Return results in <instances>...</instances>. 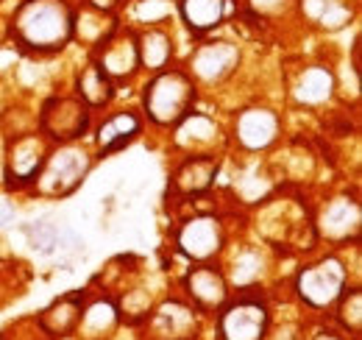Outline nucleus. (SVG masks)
I'll return each instance as SVG.
<instances>
[{
    "instance_id": "nucleus-1",
    "label": "nucleus",
    "mask_w": 362,
    "mask_h": 340,
    "mask_svg": "<svg viewBox=\"0 0 362 340\" xmlns=\"http://www.w3.org/2000/svg\"><path fill=\"white\" fill-rule=\"evenodd\" d=\"M76 17L64 0H25L17 14L11 34L23 47L37 53H50L70 42Z\"/></svg>"
},
{
    "instance_id": "nucleus-2",
    "label": "nucleus",
    "mask_w": 362,
    "mask_h": 340,
    "mask_svg": "<svg viewBox=\"0 0 362 340\" xmlns=\"http://www.w3.org/2000/svg\"><path fill=\"white\" fill-rule=\"evenodd\" d=\"M195 101V86L187 73L170 70L159 73L151 84L145 86V109L148 118L159 126H176L184 118H189Z\"/></svg>"
},
{
    "instance_id": "nucleus-3",
    "label": "nucleus",
    "mask_w": 362,
    "mask_h": 340,
    "mask_svg": "<svg viewBox=\"0 0 362 340\" xmlns=\"http://www.w3.org/2000/svg\"><path fill=\"white\" fill-rule=\"evenodd\" d=\"M343 282H346L343 265L334 256H329V259H320L317 265H310L301 271L298 293L313 307H326L343 293Z\"/></svg>"
},
{
    "instance_id": "nucleus-4",
    "label": "nucleus",
    "mask_w": 362,
    "mask_h": 340,
    "mask_svg": "<svg viewBox=\"0 0 362 340\" xmlns=\"http://www.w3.org/2000/svg\"><path fill=\"white\" fill-rule=\"evenodd\" d=\"M90 106L76 98H53L42 109V128L53 140L70 142L78 140L90 126Z\"/></svg>"
},
{
    "instance_id": "nucleus-5",
    "label": "nucleus",
    "mask_w": 362,
    "mask_h": 340,
    "mask_svg": "<svg viewBox=\"0 0 362 340\" xmlns=\"http://www.w3.org/2000/svg\"><path fill=\"white\" fill-rule=\"evenodd\" d=\"M268 329V310L262 301L243 298L221 312L223 340H262Z\"/></svg>"
},
{
    "instance_id": "nucleus-6",
    "label": "nucleus",
    "mask_w": 362,
    "mask_h": 340,
    "mask_svg": "<svg viewBox=\"0 0 362 340\" xmlns=\"http://www.w3.org/2000/svg\"><path fill=\"white\" fill-rule=\"evenodd\" d=\"M223 232L215 217H192L179 229V249L192 259H209L221 251Z\"/></svg>"
},
{
    "instance_id": "nucleus-7",
    "label": "nucleus",
    "mask_w": 362,
    "mask_h": 340,
    "mask_svg": "<svg viewBox=\"0 0 362 340\" xmlns=\"http://www.w3.org/2000/svg\"><path fill=\"white\" fill-rule=\"evenodd\" d=\"M90 168L87 154L81 151H62L47 162V173L42 178V190L50 196H64L70 190H76L84 178V173Z\"/></svg>"
},
{
    "instance_id": "nucleus-8",
    "label": "nucleus",
    "mask_w": 362,
    "mask_h": 340,
    "mask_svg": "<svg viewBox=\"0 0 362 340\" xmlns=\"http://www.w3.org/2000/svg\"><path fill=\"white\" fill-rule=\"evenodd\" d=\"M151 327L156 340H189L195 338V312L187 304L170 301L156 312Z\"/></svg>"
},
{
    "instance_id": "nucleus-9",
    "label": "nucleus",
    "mask_w": 362,
    "mask_h": 340,
    "mask_svg": "<svg viewBox=\"0 0 362 340\" xmlns=\"http://www.w3.org/2000/svg\"><path fill=\"white\" fill-rule=\"evenodd\" d=\"M187 290H189V298L201 310H218L226 301V293H228L223 276L215 268H209V265H201V268H192L189 271Z\"/></svg>"
},
{
    "instance_id": "nucleus-10",
    "label": "nucleus",
    "mask_w": 362,
    "mask_h": 340,
    "mask_svg": "<svg viewBox=\"0 0 362 340\" xmlns=\"http://www.w3.org/2000/svg\"><path fill=\"white\" fill-rule=\"evenodd\" d=\"M240 53L237 47L228 42H212L204 45L195 56H192V70L206 79V81H215V79H223L226 73H231V67L237 64Z\"/></svg>"
},
{
    "instance_id": "nucleus-11",
    "label": "nucleus",
    "mask_w": 362,
    "mask_h": 340,
    "mask_svg": "<svg viewBox=\"0 0 362 340\" xmlns=\"http://www.w3.org/2000/svg\"><path fill=\"white\" fill-rule=\"evenodd\" d=\"M276 126H279V120H276L273 112H268V109H248L237 120V137H240V142L245 148L257 151V148L271 145L273 137H276Z\"/></svg>"
},
{
    "instance_id": "nucleus-12",
    "label": "nucleus",
    "mask_w": 362,
    "mask_h": 340,
    "mask_svg": "<svg viewBox=\"0 0 362 340\" xmlns=\"http://www.w3.org/2000/svg\"><path fill=\"white\" fill-rule=\"evenodd\" d=\"M100 70L112 79H123V76H129L132 70H134L136 64H139V59H136V42L132 34H117V37H112V40H106L103 45V56H100Z\"/></svg>"
},
{
    "instance_id": "nucleus-13",
    "label": "nucleus",
    "mask_w": 362,
    "mask_h": 340,
    "mask_svg": "<svg viewBox=\"0 0 362 340\" xmlns=\"http://www.w3.org/2000/svg\"><path fill=\"white\" fill-rule=\"evenodd\" d=\"M45 168V148L37 137H23L14 142L11 157H8V176L11 181H31L40 170Z\"/></svg>"
},
{
    "instance_id": "nucleus-14",
    "label": "nucleus",
    "mask_w": 362,
    "mask_h": 340,
    "mask_svg": "<svg viewBox=\"0 0 362 340\" xmlns=\"http://www.w3.org/2000/svg\"><path fill=\"white\" fill-rule=\"evenodd\" d=\"M226 8L228 0H179L181 17L187 28H192L195 34H204L221 26V20L226 17Z\"/></svg>"
},
{
    "instance_id": "nucleus-15",
    "label": "nucleus",
    "mask_w": 362,
    "mask_h": 340,
    "mask_svg": "<svg viewBox=\"0 0 362 340\" xmlns=\"http://www.w3.org/2000/svg\"><path fill=\"white\" fill-rule=\"evenodd\" d=\"M136 134H139V118L132 112H120V115H112L106 123H100L98 145H100V151H120Z\"/></svg>"
},
{
    "instance_id": "nucleus-16",
    "label": "nucleus",
    "mask_w": 362,
    "mask_h": 340,
    "mask_svg": "<svg viewBox=\"0 0 362 340\" xmlns=\"http://www.w3.org/2000/svg\"><path fill=\"white\" fill-rule=\"evenodd\" d=\"M218 173V162L212 157H189L179 170H176V187L181 193H204Z\"/></svg>"
},
{
    "instance_id": "nucleus-17",
    "label": "nucleus",
    "mask_w": 362,
    "mask_h": 340,
    "mask_svg": "<svg viewBox=\"0 0 362 340\" xmlns=\"http://www.w3.org/2000/svg\"><path fill=\"white\" fill-rule=\"evenodd\" d=\"M78 95L87 106H106L115 95L109 76L100 70V64H90L81 76H78Z\"/></svg>"
},
{
    "instance_id": "nucleus-18",
    "label": "nucleus",
    "mask_w": 362,
    "mask_h": 340,
    "mask_svg": "<svg viewBox=\"0 0 362 340\" xmlns=\"http://www.w3.org/2000/svg\"><path fill=\"white\" fill-rule=\"evenodd\" d=\"M78 321H81L78 296H64L42 315V324H45L53 335H70L78 327Z\"/></svg>"
},
{
    "instance_id": "nucleus-19",
    "label": "nucleus",
    "mask_w": 362,
    "mask_h": 340,
    "mask_svg": "<svg viewBox=\"0 0 362 340\" xmlns=\"http://www.w3.org/2000/svg\"><path fill=\"white\" fill-rule=\"evenodd\" d=\"M136 59L148 70H162L170 59V37L165 31H145L142 40L136 42Z\"/></svg>"
},
{
    "instance_id": "nucleus-20",
    "label": "nucleus",
    "mask_w": 362,
    "mask_h": 340,
    "mask_svg": "<svg viewBox=\"0 0 362 340\" xmlns=\"http://www.w3.org/2000/svg\"><path fill=\"white\" fill-rule=\"evenodd\" d=\"M357 226H360V210L349 198H340L337 204H332L326 210V215H323V232L329 237H346Z\"/></svg>"
},
{
    "instance_id": "nucleus-21",
    "label": "nucleus",
    "mask_w": 362,
    "mask_h": 340,
    "mask_svg": "<svg viewBox=\"0 0 362 340\" xmlns=\"http://www.w3.org/2000/svg\"><path fill=\"white\" fill-rule=\"evenodd\" d=\"M329 86H332V79H329V73L326 70H307L304 73V79H301V98L304 101H310V103H317V101H323V98H329Z\"/></svg>"
},
{
    "instance_id": "nucleus-22",
    "label": "nucleus",
    "mask_w": 362,
    "mask_h": 340,
    "mask_svg": "<svg viewBox=\"0 0 362 340\" xmlns=\"http://www.w3.org/2000/svg\"><path fill=\"white\" fill-rule=\"evenodd\" d=\"M307 8H310V14L315 17L320 26H329V28H337L340 26L334 14L346 17V8L337 0H307Z\"/></svg>"
},
{
    "instance_id": "nucleus-23",
    "label": "nucleus",
    "mask_w": 362,
    "mask_h": 340,
    "mask_svg": "<svg viewBox=\"0 0 362 340\" xmlns=\"http://www.w3.org/2000/svg\"><path fill=\"white\" fill-rule=\"evenodd\" d=\"M28 234H31V246L40 251H50L53 246H59V229L53 223H37L28 229Z\"/></svg>"
},
{
    "instance_id": "nucleus-24",
    "label": "nucleus",
    "mask_w": 362,
    "mask_h": 340,
    "mask_svg": "<svg viewBox=\"0 0 362 340\" xmlns=\"http://www.w3.org/2000/svg\"><path fill=\"white\" fill-rule=\"evenodd\" d=\"M90 3V8H98V11H112L120 0H87Z\"/></svg>"
},
{
    "instance_id": "nucleus-25",
    "label": "nucleus",
    "mask_w": 362,
    "mask_h": 340,
    "mask_svg": "<svg viewBox=\"0 0 362 340\" xmlns=\"http://www.w3.org/2000/svg\"><path fill=\"white\" fill-rule=\"evenodd\" d=\"M310 340H343V338H340L337 332H329V329H323V332H315V335H313Z\"/></svg>"
},
{
    "instance_id": "nucleus-26",
    "label": "nucleus",
    "mask_w": 362,
    "mask_h": 340,
    "mask_svg": "<svg viewBox=\"0 0 362 340\" xmlns=\"http://www.w3.org/2000/svg\"><path fill=\"white\" fill-rule=\"evenodd\" d=\"M273 3H279V0H257V6H273Z\"/></svg>"
}]
</instances>
